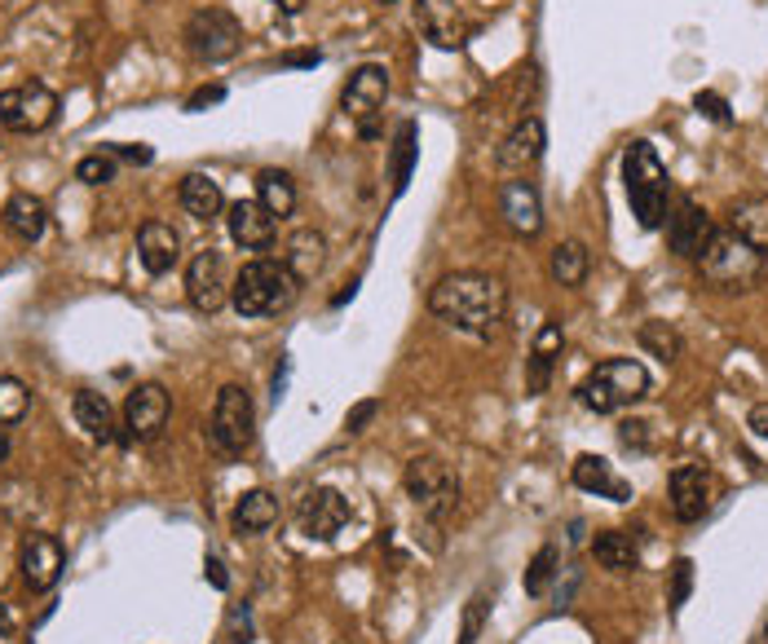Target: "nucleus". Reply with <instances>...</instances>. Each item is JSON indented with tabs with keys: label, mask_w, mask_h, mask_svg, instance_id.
<instances>
[{
	"label": "nucleus",
	"mask_w": 768,
	"mask_h": 644,
	"mask_svg": "<svg viewBox=\"0 0 768 644\" xmlns=\"http://www.w3.org/2000/svg\"><path fill=\"white\" fill-rule=\"evenodd\" d=\"M428 314L446 322L451 331H464L473 340H491V335H499V326L508 319V288L495 274L459 270V274H446L433 283Z\"/></svg>",
	"instance_id": "obj_1"
},
{
	"label": "nucleus",
	"mask_w": 768,
	"mask_h": 644,
	"mask_svg": "<svg viewBox=\"0 0 768 644\" xmlns=\"http://www.w3.org/2000/svg\"><path fill=\"white\" fill-rule=\"evenodd\" d=\"M296 296H301V279L283 261H270V256L247 261L230 283V305L239 319H274L292 310Z\"/></svg>",
	"instance_id": "obj_2"
},
{
	"label": "nucleus",
	"mask_w": 768,
	"mask_h": 644,
	"mask_svg": "<svg viewBox=\"0 0 768 644\" xmlns=\"http://www.w3.org/2000/svg\"><path fill=\"white\" fill-rule=\"evenodd\" d=\"M623 190H627V203H631V217L640 230H658L667 221L671 177H667V163L658 160L654 142L636 138L623 151Z\"/></svg>",
	"instance_id": "obj_3"
},
{
	"label": "nucleus",
	"mask_w": 768,
	"mask_h": 644,
	"mask_svg": "<svg viewBox=\"0 0 768 644\" xmlns=\"http://www.w3.org/2000/svg\"><path fill=\"white\" fill-rule=\"evenodd\" d=\"M649 371H645V362H636V358H605V362H596L587 375H583V384H578V406H587L592 415H614V411H627V406H636L640 398H649Z\"/></svg>",
	"instance_id": "obj_4"
},
{
	"label": "nucleus",
	"mask_w": 768,
	"mask_h": 644,
	"mask_svg": "<svg viewBox=\"0 0 768 644\" xmlns=\"http://www.w3.org/2000/svg\"><path fill=\"white\" fill-rule=\"evenodd\" d=\"M765 265H768L765 252H756L734 230H716L707 239V248L698 252V274L716 292H751L765 279Z\"/></svg>",
	"instance_id": "obj_5"
},
{
	"label": "nucleus",
	"mask_w": 768,
	"mask_h": 644,
	"mask_svg": "<svg viewBox=\"0 0 768 644\" xmlns=\"http://www.w3.org/2000/svg\"><path fill=\"white\" fill-rule=\"evenodd\" d=\"M208 442L221 460H243L256 442V406L252 393L243 384H225L212 402V420H208Z\"/></svg>",
	"instance_id": "obj_6"
},
{
	"label": "nucleus",
	"mask_w": 768,
	"mask_h": 644,
	"mask_svg": "<svg viewBox=\"0 0 768 644\" xmlns=\"http://www.w3.org/2000/svg\"><path fill=\"white\" fill-rule=\"evenodd\" d=\"M402 485H406V494L415 499V507H420L433 525L451 521L455 507H459V482L451 477V469H446L437 455H415V460L406 464V473H402Z\"/></svg>",
	"instance_id": "obj_7"
},
{
	"label": "nucleus",
	"mask_w": 768,
	"mask_h": 644,
	"mask_svg": "<svg viewBox=\"0 0 768 644\" xmlns=\"http://www.w3.org/2000/svg\"><path fill=\"white\" fill-rule=\"evenodd\" d=\"M384 102H388V71L381 62H363L350 71L345 80V93H341V107L354 124V133L363 142H376L381 138V115H384Z\"/></svg>",
	"instance_id": "obj_8"
},
{
	"label": "nucleus",
	"mask_w": 768,
	"mask_h": 644,
	"mask_svg": "<svg viewBox=\"0 0 768 644\" xmlns=\"http://www.w3.org/2000/svg\"><path fill=\"white\" fill-rule=\"evenodd\" d=\"M186 49L203 62H230L239 49H243V22L221 9V4H208V9H194L186 18V31H182Z\"/></svg>",
	"instance_id": "obj_9"
},
{
	"label": "nucleus",
	"mask_w": 768,
	"mask_h": 644,
	"mask_svg": "<svg viewBox=\"0 0 768 644\" xmlns=\"http://www.w3.org/2000/svg\"><path fill=\"white\" fill-rule=\"evenodd\" d=\"M58 120V93L40 80L13 84L0 93V124L9 133H44Z\"/></svg>",
	"instance_id": "obj_10"
},
{
	"label": "nucleus",
	"mask_w": 768,
	"mask_h": 644,
	"mask_svg": "<svg viewBox=\"0 0 768 644\" xmlns=\"http://www.w3.org/2000/svg\"><path fill=\"white\" fill-rule=\"evenodd\" d=\"M169 415H173L169 389L155 384V380H146V384H138L124 398V437L138 442V446H146V442H155L169 429Z\"/></svg>",
	"instance_id": "obj_11"
},
{
	"label": "nucleus",
	"mask_w": 768,
	"mask_h": 644,
	"mask_svg": "<svg viewBox=\"0 0 768 644\" xmlns=\"http://www.w3.org/2000/svg\"><path fill=\"white\" fill-rule=\"evenodd\" d=\"M350 516H354L350 499H345L341 490H332V485H314V490H305L301 503H296V525H301V534H305V539H319V543H332V539L350 525Z\"/></svg>",
	"instance_id": "obj_12"
},
{
	"label": "nucleus",
	"mask_w": 768,
	"mask_h": 644,
	"mask_svg": "<svg viewBox=\"0 0 768 644\" xmlns=\"http://www.w3.org/2000/svg\"><path fill=\"white\" fill-rule=\"evenodd\" d=\"M415 27H420V36L433 49L455 53V49L468 44V36H473L477 22L468 18V9L459 0H415Z\"/></svg>",
	"instance_id": "obj_13"
},
{
	"label": "nucleus",
	"mask_w": 768,
	"mask_h": 644,
	"mask_svg": "<svg viewBox=\"0 0 768 644\" xmlns=\"http://www.w3.org/2000/svg\"><path fill=\"white\" fill-rule=\"evenodd\" d=\"M667 248L680 256V261H698V252L707 248V239L716 234V221L711 212L694 199V194H680L676 199V212H667Z\"/></svg>",
	"instance_id": "obj_14"
},
{
	"label": "nucleus",
	"mask_w": 768,
	"mask_h": 644,
	"mask_svg": "<svg viewBox=\"0 0 768 644\" xmlns=\"http://www.w3.org/2000/svg\"><path fill=\"white\" fill-rule=\"evenodd\" d=\"M186 296L199 314H216L230 301V283H225V261L216 248H199L186 265Z\"/></svg>",
	"instance_id": "obj_15"
},
{
	"label": "nucleus",
	"mask_w": 768,
	"mask_h": 644,
	"mask_svg": "<svg viewBox=\"0 0 768 644\" xmlns=\"http://www.w3.org/2000/svg\"><path fill=\"white\" fill-rule=\"evenodd\" d=\"M18 570H22V583L31 592H53L62 570H67V552L53 534H27L22 539V552H18Z\"/></svg>",
	"instance_id": "obj_16"
},
{
	"label": "nucleus",
	"mask_w": 768,
	"mask_h": 644,
	"mask_svg": "<svg viewBox=\"0 0 768 644\" xmlns=\"http://www.w3.org/2000/svg\"><path fill=\"white\" fill-rule=\"evenodd\" d=\"M667 499H671V516L680 525H698L711 512V473L703 464H680L671 469L667 482Z\"/></svg>",
	"instance_id": "obj_17"
},
{
	"label": "nucleus",
	"mask_w": 768,
	"mask_h": 644,
	"mask_svg": "<svg viewBox=\"0 0 768 644\" xmlns=\"http://www.w3.org/2000/svg\"><path fill=\"white\" fill-rule=\"evenodd\" d=\"M138 261L155 279L173 274L182 265V234H178V225L173 221H160V217L142 221L138 225Z\"/></svg>",
	"instance_id": "obj_18"
},
{
	"label": "nucleus",
	"mask_w": 768,
	"mask_h": 644,
	"mask_svg": "<svg viewBox=\"0 0 768 644\" xmlns=\"http://www.w3.org/2000/svg\"><path fill=\"white\" fill-rule=\"evenodd\" d=\"M225 230H230V239H234L243 252H265V248H274L279 221H274L256 199H234V203L225 208Z\"/></svg>",
	"instance_id": "obj_19"
},
{
	"label": "nucleus",
	"mask_w": 768,
	"mask_h": 644,
	"mask_svg": "<svg viewBox=\"0 0 768 644\" xmlns=\"http://www.w3.org/2000/svg\"><path fill=\"white\" fill-rule=\"evenodd\" d=\"M499 221L517 239H535L544 230V203L530 181H504L499 185Z\"/></svg>",
	"instance_id": "obj_20"
},
{
	"label": "nucleus",
	"mask_w": 768,
	"mask_h": 644,
	"mask_svg": "<svg viewBox=\"0 0 768 644\" xmlns=\"http://www.w3.org/2000/svg\"><path fill=\"white\" fill-rule=\"evenodd\" d=\"M544 147H548V129H544V120H539V115H526V120H517L513 133L499 142V151H495V168L517 177V172H526L530 163H539Z\"/></svg>",
	"instance_id": "obj_21"
},
{
	"label": "nucleus",
	"mask_w": 768,
	"mask_h": 644,
	"mask_svg": "<svg viewBox=\"0 0 768 644\" xmlns=\"http://www.w3.org/2000/svg\"><path fill=\"white\" fill-rule=\"evenodd\" d=\"M0 221H4V230H9L18 243H36V239L44 234V225H49V208H44L40 194L13 190V194L4 199V208H0Z\"/></svg>",
	"instance_id": "obj_22"
},
{
	"label": "nucleus",
	"mask_w": 768,
	"mask_h": 644,
	"mask_svg": "<svg viewBox=\"0 0 768 644\" xmlns=\"http://www.w3.org/2000/svg\"><path fill=\"white\" fill-rule=\"evenodd\" d=\"M562 349H566V331H562V322L557 319L544 322L539 335H535V349H530V358H526V393H530V398H539V393L548 389Z\"/></svg>",
	"instance_id": "obj_23"
},
{
	"label": "nucleus",
	"mask_w": 768,
	"mask_h": 644,
	"mask_svg": "<svg viewBox=\"0 0 768 644\" xmlns=\"http://www.w3.org/2000/svg\"><path fill=\"white\" fill-rule=\"evenodd\" d=\"M570 482H575L578 490H587V494L614 499V503H627V499H631V482H623V477L614 473V464L600 460V455H578L575 469H570Z\"/></svg>",
	"instance_id": "obj_24"
},
{
	"label": "nucleus",
	"mask_w": 768,
	"mask_h": 644,
	"mask_svg": "<svg viewBox=\"0 0 768 644\" xmlns=\"http://www.w3.org/2000/svg\"><path fill=\"white\" fill-rule=\"evenodd\" d=\"M274 521H279V499H274L270 490H247V494H239V503H234V512H230V530H234L239 539H256V534L274 530Z\"/></svg>",
	"instance_id": "obj_25"
},
{
	"label": "nucleus",
	"mask_w": 768,
	"mask_h": 644,
	"mask_svg": "<svg viewBox=\"0 0 768 644\" xmlns=\"http://www.w3.org/2000/svg\"><path fill=\"white\" fill-rule=\"evenodd\" d=\"M725 217H729L725 230H734L738 239H747L756 252H765L768 256V199L765 194H742V199H734Z\"/></svg>",
	"instance_id": "obj_26"
},
{
	"label": "nucleus",
	"mask_w": 768,
	"mask_h": 644,
	"mask_svg": "<svg viewBox=\"0 0 768 644\" xmlns=\"http://www.w3.org/2000/svg\"><path fill=\"white\" fill-rule=\"evenodd\" d=\"M178 203H182V212L194 217V221H212L225 208L221 181H212L208 172H186L182 185H178Z\"/></svg>",
	"instance_id": "obj_27"
},
{
	"label": "nucleus",
	"mask_w": 768,
	"mask_h": 644,
	"mask_svg": "<svg viewBox=\"0 0 768 644\" xmlns=\"http://www.w3.org/2000/svg\"><path fill=\"white\" fill-rule=\"evenodd\" d=\"M415 160H420V129H415V120H402L397 133H393V147H388V181H393V199L406 194L411 172H415Z\"/></svg>",
	"instance_id": "obj_28"
},
{
	"label": "nucleus",
	"mask_w": 768,
	"mask_h": 644,
	"mask_svg": "<svg viewBox=\"0 0 768 644\" xmlns=\"http://www.w3.org/2000/svg\"><path fill=\"white\" fill-rule=\"evenodd\" d=\"M256 203H261L274 221L292 217V212H296V181H292V172H283V168H261V172H256Z\"/></svg>",
	"instance_id": "obj_29"
},
{
	"label": "nucleus",
	"mask_w": 768,
	"mask_h": 644,
	"mask_svg": "<svg viewBox=\"0 0 768 644\" xmlns=\"http://www.w3.org/2000/svg\"><path fill=\"white\" fill-rule=\"evenodd\" d=\"M283 265L305 283V279H314L323 265H327V239L319 234V230H296L292 239H287V252H283Z\"/></svg>",
	"instance_id": "obj_30"
},
{
	"label": "nucleus",
	"mask_w": 768,
	"mask_h": 644,
	"mask_svg": "<svg viewBox=\"0 0 768 644\" xmlns=\"http://www.w3.org/2000/svg\"><path fill=\"white\" fill-rule=\"evenodd\" d=\"M71 415H75V424H80L93 442H111V437H115V411H111V402H107L102 393L80 389V393L71 398Z\"/></svg>",
	"instance_id": "obj_31"
},
{
	"label": "nucleus",
	"mask_w": 768,
	"mask_h": 644,
	"mask_svg": "<svg viewBox=\"0 0 768 644\" xmlns=\"http://www.w3.org/2000/svg\"><path fill=\"white\" fill-rule=\"evenodd\" d=\"M592 556H596V565L609 570V574H636V570H640V552H636L631 534H623V530H600V534L592 539Z\"/></svg>",
	"instance_id": "obj_32"
},
{
	"label": "nucleus",
	"mask_w": 768,
	"mask_h": 644,
	"mask_svg": "<svg viewBox=\"0 0 768 644\" xmlns=\"http://www.w3.org/2000/svg\"><path fill=\"white\" fill-rule=\"evenodd\" d=\"M587 270H592V256H587V248H583L578 239L557 243L553 256H548V274H553V283H562V288H583Z\"/></svg>",
	"instance_id": "obj_33"
},
{
	"label": "nucleus",
	"mask_w": 768,
	"mask_h": 644,
	"mask_svg": "<svg viewBox=\"0 0 768 644\" xmlns=\"http://www.w3.org/2000/svg\"><path fill=\"white\" fill-rule=\"evenodd\" d=\"M640 349L649 353V358H658V362H676L680 353H685V340H680V331L671 326V322H663V319H649L645 326H640Z\"/></svg>",
	"instance_id": "obj_34"
},
{
	"label": "nucleus",
	"mask_w": 768,
	"mask_h": 644,
	"mask_svg": "<svg viewBox=\"0 0 768 644\" xmlns=\"http://www.w3.org/2000/svg\"><path fill=\"white\" fill-rule=\"evenodd\" d=\"M562 574V552L548 543V547H539L535 556H530V565H526V596H548V587H553V578Z\"/></svg>",
	"instance_id": "obj_35"
},
{
	"label": "nucleus",
	"mask_w": 768,
	"mask_h": 644,
	"mask_svg": "<svg viewBox=\"0 0 768 644\" xmlns=\"http://www.w3.org/2000/svg\"><path fill=\"white\" fill-rule=\"evenodd\" d=\"M27 411H31V389L18 375H0V429L18 424Z\"/></svg>",
	"instance_id": "obj_36"
},
{
	"label": "nucleus",
	"mask_w": 768,
	"mask_h": 644,
	"mask_svg": "<svg viewBox=\"0 0 768 644\" xmlns=\"http://www.w3.org/2000/svg\"><path fill=\"white\" fill-rule=\"evenodd\" d=\"M486 623H491V592L482 587V592H473V596H468V605H464V618H459V641H455V644H477V641H482V632H486Z\"/></svg>",
	"instance_id": "obj_37"
},
{
	"label": "nucleus",
	"mask_w": 768,
	"mask_h": 644,
	"mask_svg": "<svg viewBox=\"0 0 768 644\" xmlns=\"http://www.w3.org/2000/svg\"><path fill=\"white\" fill-rule=\"evenodd\" d=\"M667 574H671V583H667V614L676 618V614L685 610L689 592H694V561H689V556H680V561L667 570Z\"/></svg>",
	"instance_id": "obj_38"
},
{
	"label": "nucleus",
	"mask_w": 768,
	"mask_h": 644,
	"mask_svg": "<svg viewBox=\"0 0 768 644\" xmlns=\"http://www.w3.org/2000/svg\"><path fill=\"white\" fill-rule=\"evenodd\" d=\"M115 172H120V163H115L111 151L84 155V160L75 163V181H80V185H107V181H115Z\"/></svg>",
	"instance_id": "obj_39"
},
{
	"label": "nucleus",
	"mask_w": 768,
	"mask_h": 644,
	"mask_svg": "<svg viewBox=\"0 0 768 644\" xmlns=\"http://www.w3.org/2000/svg\"><path fill=\"white\" fill-rule=\"evenodd\" d=\"M694 111L707 115L711 124H734V111H729V102H725L716 89H698V93H694Z\"/></svg>",
	"instance_id": "obj_40"
},
{
	"label": "nucleus",
	"mask_w": 768,
	"mask_h": 644,
	"mask_svg": "<svg viewBox=\"0 0 768 644\" xmlns=\"http://www.w3.org/2000/svg\"><path fill=\"white\" fill-rule=\"evenodd\" d=\"M618 442H623L627 451H654L649 424H645V420H623V424H618Z\"/></svg>",
	"instance_id": "obj_41"
},
{
	"label": "nucleus",
	"mask_w": 768,
	"mask_h": 644,
	"mask_svg": "<svg viewBox=\"0 0 768 644\" xmlns=\"http://www.w3.org/2000/svg\"><path fill=\"white\" fill-rule=\"evenodd\" d=\"M376 415H381V402H376V398H367V402H358V406L345 415V429H350V433H363V429H367Z\"/></svg>",
	"instance_id": "obj_42"
},
{
	"label": "nucleus",
	"mask_w": 768,
	"mask_h": 644,
	"mask_svg": "<svg viewBox=\"0 0 768 644\" xmlns=\"http://www.w3.org/2000/svg\"><path fill=\"white\" fill-rule=\"evenodd\" d=\"M216 102H225V84H203V89H194L191 102H186V111H208V107H216Z\"/></svg>",
	"instance_id": "obj_43"
},
{
	"label": "nucleus",
	"mask_w": 768,
	"mask_h": 644,
	"mask_svg": "<svg viewBox=\"0 0 768 644\" xmlns=\"http://www.w3.org/2000/svg\"><path fill=\"white\" fill-rule=\"evenodd\" d=\"M247 641H252L247 610H230V623H225V644H247Z\"/></svg>",
	"instance_id": "obj_44"
},
{
	"label": "nucleus",
	"mask_w": 768,
	"mask_h": 644,
	"mask_svg": "<svg viewBox=\"0 0 768 644\" xmlns=\"http://www.w3.org/2000/svg\"><path fill=\"white\" fill-rule=\"evenodd\" d=\"M747 429H751L756 437H765V442H768V402H756V406H751V415H747Z\"/></svg>",
	"instance_id": "obj_45"
},
{
	"label": "nucleus",
	"mask_w": 768,
	"mask_h": 644,
	"mask_svg": "<svg viewBox=\"0 0 768 644\" xmlns=\"http://www.w3.org/2000/svg\"><path fill=\"white\" fill-rule=\"evenodd\" d=\"M323 53L319 49H296V53H283V67H319Z\"/></svg>",
	"instance_id": "obj_46"
},
{
	"label": "nucleus",
	"mask_w": 768,
	"mask_h": 644,
	"mask_svg": "<svg viewBox=\"0 0 768 644\" xmlns=\"http://www.w3.org/2000/svg\"><path fill=\"white\" fill-rule=\"evenodd\" d=\"M111 155H124V160H133V163H151V160H155V151H151V147H142V142H138V147H111Z\"/></svg>",
	"instance_id": "obj_47"
},
{
	"label": "nucleus",
	"mask_w": 768,
	"mask_h": 644,
	"mask_svg": "<svg viewBox=\"0 0 768 644\" xmlns=\"http://www.w3.org/2000/svg\"><path fill=\"white\" fill-rule=\"evenodd\" d=\"M203 570H208V578H212V587H216V592H225V587H230V574H225V565H221L216 556H208V565H203Z\"/></svg>",
	"instance_id": "obj_48"
},
{
	"label": "nucleus",
	"mask_w": 768,
	"mask_h": 644,
	"mask_svg": "<svg viewBox=\"0 0 768 644\" xmlns=\"http://www.w3.org/2000/svg\"><path fill=\"white\" fill-rule=\"evenodd\" d=\"M274 4H279V9H283V13H287V18H296V13H301V9H305V0H274Z\"/></svg>",
	"instance_id": "obj_49"
},
{
	"label": "nucleus",
	"mask_w": 768,
	"mask_h": 644,
	"mask_svg": "<svg viewBox=\"0 0 768 644\" xmlns=\"http://www.w3.org/2000/svg\"><path fill=\"white\" fill-rule=\"evenodd\" d=\"M9 627H13V614H9V605H4V601H0V636H4V632H9Z\"/></svg>",
	"instance_id": "obj_50"
},
{
	"label": "nucleus",
	"mask_w": 768,
	"mask_h": 644,
	"mask_svg": "<svg viewBox=\"0 0 768 644\" xmlns=\"http://www.w3.org/2000/svg\"><path fill=\"white\" fill-rule=\"evenodd\" d=\"M9 460V437H0V464Z\"/></svg>",
	"instance_id": "obj_51"
},
{
	"label": "nucleus",
	"mask_w": 768,
	"mask_h": 644,
	"mask_svg": "<svg viewBox=\"0 0 768 644\" xmlns=\"http://www.w3.org/2000/svg\"><path fill=\"white\" fill-rule=\"evenodd\" d=\"M376 4H393V0H376Z\"/></svg>",
	"instance_id": "obj_52"
}]
</instances>
